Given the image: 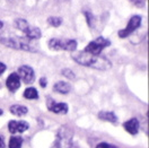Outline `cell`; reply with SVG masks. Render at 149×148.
I'll return each instance as SVG.
<instances>
[{"mask_svg": "<svg viewBox=\"0 0 149 148\" xmlns=\"http://www.w3.org/2000/svg\"><path fill=\"white\" fill-rule=\"evenodd\" d=\"M96 148H116L115 146H113L111 144H107V142H101V144H98Z\"/></svg>", "mask_w": 149, "mask_h": 148, "instance_id": "obj_21", "label": "cell"}, {"mask_svg": "<svg viewBox=\"0 0 149 148\" xmlns=\"http://www.w3.org/2000/svg\"><path fill=\"white\" fill-rule=\"evenodd\" d=\"M61 73H62V75L65 76L67 78H69V79H74V74L72 70H70V69H62Z\"/></svg>", "mask_w": 149, "mask_h": 148, "instance_id": "obj_19", "label": "cell"}, {"mask_svg": "<svg viewBox=\"0 0 149 148\" xmlns=\"http://www.w3.org/2000/svg\"><path fill=\"white\" fill-rule=\"evenodd\" d=\"M0 43H2L3 45L13 47L15 50H23V51H29V52H34L35 50L33 49V46L29 44L26 40L23 38H17V37H0Z\"/></svg>", "mask_w": 149, "mask_h": 148, "instance_id": "obj_3", "label": "cell"}, {"mask_svg": "<svg viewBox=\"0 0 149 148\" xmlns=\"http://www.w3.org/2000/svg\"><path fill=\"white\" fill-rule=\"evenodd\" d=\"M98 118L103 121H107L112 123H115L118 121V117L115 115V113L110 111H101L98 113Z\"/></svg>", "mask_w": 149, "mask_h": 148, "instance_id": "obj_13", "label": "cell"}, {"mask_svg": "<svg viewBox=\"0 0 149 148\" xmlns=\"http://www.w3.org/2000/svg\"><path fill=\"white\" fill-rule=\"evenodd\" d=\"M85 16L87 17V20H88V25H89V26H93V24H94L93 15H92L91 13H88V11H85Z\"/></svg>", "mask_w": 149, "mask_h": 148, "instance_id": "obj_20", "label": "cell"}, {"mask_svg": "<svg viewBox=\"0 0 149 148\" xmlns=\"http://www.w3.org/2000/svg\"><path fill=\"white\" fill-rule=\"evenodd\" d=\"M47 23H49L51 26H53V27H58V26H60V25L62 24V19L60 18V17L51 16V17L47 18Z\"/></svg>", "mask_w": 149, "mask_h": 148, "instance_id": "obj_18", "label": "cell"}, {"mask_svg": "<svg viewBox=\"0 0 149 148\" xmlns=\"http://www.w3.org/2000/svg\"><path fill=\"white\" fill-rule=\"evenodd\" d=\"M10 112L14 114V115H17V117H24V115H26L27 114V108L26 106H23V105H18V104H16V105H13V106H10Z\"/></svg>", "mask_w": 149, "mask_h": 148, "instance_id": "obj_15", "label": "cell"}, {"mask_svg": "<svg viewBox=\"0 0 149 148\" xmlns=\"http://www.w3.org/2000/svg\"><path fill=\"white\" fill-rule=\"evenodd\" d=\"M0 115H2V110L0 109Z\"/></svg>", "mask_w": 149, "mask_h": 148, "instance_id": "obj_27", "label": "cell"}, {"mask_svg": "<svg viewBox=\"0 0 149 148\" xmlns=\"http://www.w3.org/2000/svg\"><path fill=\"white\" fill-rule=\"evenodd\" d=\"M140 24H141V17L138 16V15L132 16L130 18V20H129V23H128V25H127V27L121 29V31H119V36L120 37L129 36L130 34H132L137 28L139 27Z\"/></svg>", "mask_w": 149, "mask_h": 148, "instance_id": "obj_7", "label": "cell"}, {"mask_svg": "<svg viewBox=\"0 0 149 148\" xmlns=\"http://www.w3.org/2000/svg\"><path fill=\"white\" fill-rule=\"evenodd\" d=\"M6 85L10 92H16L20 86V78L17 75V73H13L9 75V77L6 80Z\"/></svg>", "mask_w": 149, "mask_h": 148, "instance_id": "obj_11", "label": "cell"}, {"mask_svg": "<svg viewBox=\"0 0 149 148\" xmlns=\"http://www.w3.org/2000/svg\"><path fill=\"white\" fill-rule=\"evenodd\" d=\"M28 128H29V126H28L27 122H25V121L11 120L8 123V130H9V132H11L13 135L25 132Z\"/></svg>", "mask_w": 149, "mask_h": 148, "instance_id": "obj_10", "label": "cell"}, {"mask_svg": "<svg viewBox=\"0 0 149 148\" xmlns=\"http://www.w3.org/2000/svg\"><path fill=\"white\" fill-rule=\"evenodd\" d=\"M24 97L27 100H36L38 98V93L34 87H28L24 92Z\"/></svg>", "mask_w": 149, "mask_h": 148, "instance_id": "obj_16", "label": "cell"}, {"mask_svg": "<svg viewBox=\"0 0 149 148\" xmlns=\"http://www.w3.org/2000/svg\"><path fill=\"white\" fill-rule=\"evenodd\" d=\"M47 80L45 77H42V78L40 79V85H41L42 87H47Z\"/></svg>", "mask_w": 149, "mask_h": 148, "instance_id": "obj_22", "label": "cell"}, {"mask_svg": "<svg viewBox=\"0 0 149 148\" xmlns=\"http://www.w3.org/2000/svg\"><path fill=\"white\" fill-rule=\"evenodd\" d=\"M49 46L52 50H65V51H74L77 49V42L74 40H59L52 38L49 42Z\"/></svg>", "mask_w": 149, "mask_h": 148, "instance_id": "obj_6", "label": "cell"}, {"mask_svg": "<svg viewBox=\"0 0 149 148\" xmlns=\"http://www.w3.org/2000/svg\"><path fill=\"white\" fill-rule=\"evenodd\" d=\"M53 91L60 94H68L71 91V86L65 82H58V83L53 86Z\"/></svg>", "mask_w": 149, "mask_h": 148, "instance_id": "obj_14", "label": "cell"}, {"mask_svg": "<svg viewBox=\"0 0 149 148\" xmlns=\"http://www.w3.org/2000/svg\"><path fill=\"white\" fill-rule=\"evenodd\" d=\"M47 109L56 114H65L68 113V105L62 102H56L51 98L47 101Z\"/></svg>", "mask_w": 149, "mask_h": 148, "instance_id": "obj_9", "label": "cell"}, {"mask_svg": "<svg viewBox=\"0 0 149 148\" xmlns=\"http://www.w3.org/2000/svg\"><path fill=\"white\" fill-rule=\"evenodd\" d=\"M15 26L18 28L19 31H22L27 38H31V40H38L41 37V31L40 28L34 27L32 25H29L27 23V20L23 18H18L15 20Z\"/></svg>", "mask_w": 149, "mask_h": 148, "instance_id": "obj_4", "label": "cell"}, {"mask_svg": "<svg viewBox=\"0 0 149 148\" xmlns=\"http://www.w3.org/2000/svg\"><path fill=\"white\" fill-rule=\"evenodd\" d=\"M17 75H18L19 78L25 84H32L34 82V79H35L34 70L29 66H22L18 69Z\"/></svg>", "mask_w": 149, "mask_h": 148, "instance_id": "obj_8", "label": "cell"}, {"mask_svg": "<svg viewBox=\"0 0 149 148\" xmlns=\"http://www.w3.org/2000/svg\"><path fill=\"white\" fill-rule=\"evenodd\" d=\"M23 145V139L17 136L11 137L9 140V148H22Z\"/></svg>", "mask_w": 149, "mask_h": 148, "instance_id": "obj_17", "label": "cell"}, {"mask_svg": "<svg viewBox=\"0 0 149 148\" xmlns=\"http://www.w3.org/2000/svg\"><path fill=\"white\" fill-rule=\"evenodd\" d=\"M0 148H5V141L1 136H0Z\"/></svg>", "mask_w": 149, "mask_h": 148, "instance_id": "obj_25", "label": "cell"}, {"mask_svg": "<svg viewBox=\"0 0 149 148\" xmlns=\"http://www.w3.org/2000/svg\"><path fill=\"white\" fill-rule=\"evenodd\" d=\"M123 127L125 131L129 132L130 135H137L139 131V121L137 119H130L123 123Z\"/></svg>", "mask_w": 149, "mask_h": 148, "instance_id": "obj_12", "label": "cell"}, {"mask_svg": "<svg viewBox=\"0 0 149 148\" xmlns=\"http://www.w3.org/2000/svg\"><path fill=\"white\" fill-rule=\"evenodd\" d=\"M5 70H6V65H5V64H2V62H0V75L3 74V73H5Z\"/></svg>", "mask_w": 149, "mask_h": 148, "instance_id": "obj_23", "label": "cell"}, {"mask_svg": "<svg viewBox=\"0 0 149 148\" xmlns=\"http://www.w3.org/2000/svg\"><path fill=\"white\" fill-rule=\"evenodd\" d=\"M74 131L68 126H62L56 132V137L51 148H71Z\"/></svg>", "mask_w": 149, "mask_h": 148, "instance_id": "obj_2", "label": "cell"}, {"mask_svg": "<svg viewBox=\"0 0 149 148\" xmlns=\"http://www.w3.org/2000/svg\"><path fill=\"white\" fill-rule=\"evenodd\" d=\"M2 27H3V23H2L1 20H0V29H1Z\"/></svg>", "mask_w": 149, "mask_h": 148, "instance_id": "obj_26", "label": "cell"}, {"mask_svg": "<svg viewBox=\"0 0 149 148\" xmlns=\"http://www.w3.org/2000/svg\"><path fill=\"white\" fill-rule=\"evenodd\" d=\"M131 1H133L134 5H137V6H139V3H141V7L143 6V0H131Z\"/></svg>", "mask_w": 149, "mask_h": 148, "instance_id": "obj_24", "label": "cell"}, {"mask_svg": "<svg viewBox=\"0 0 149 148\" xmlns=\"http://www.w3.org/2000/svg\"><path fill=\"white\" fill-rule=\"evenodd\" d=\"M110 44H111V42L109 40H106L105 37L103 36H100L97 37L96 40L92 41L88 45L86 46L85 47V51L88 52V53H91V54H94V56H100L101 52L103 51V49L106 47V46H109Z\"/></svg>", "mask_w": 149, "mask_h": 148, "instance_id": "obj_5", "label": "cell"}, {"mask_svg": "<svg viewBox=\"0 0 149 148\" xmlns=\"http://www.w3.org/2000/svg\"><path fill=\"white\" fill-rule=\"evenodd\" d=\"M74 60L81 66H86L89 68H95V69H101V70H105V69H110L111 68V62L102 56H94L91 54L86 51L79 52L77 54H74Z\"/></svg>", "mask_w": 149, "mask_h": 148, "instance_id": "obj_1", "label": "cell"}]
</instances>
